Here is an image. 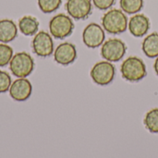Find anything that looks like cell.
I'll return each mask as SVG.
<instances>
[{
    "mask_svg": "<svg viewBox=\"0 0 158 158\" xmlns=\"http://www.w3.org/2000/svg\"><path fill=\"white\" fill-rule=\"evenodd\" d=\"M116 69L109 61H99L91 69V78L98 85H108L115 78Z\"/></svg>",
    "mask_w": 158,
    "mask_h": 158,
    "instance_id": "5",
    "label": "cell"
},
{
    "mask_svg": "<svg viewBox=\"0 0 158 158\" xmlns=\"http://www.w3.org/2000/svg\"><path fill=\"white\" fill-rule=\"evenodd\" d=\"M127 51L125 43L118 38H110L104 42L101 48L103 58L109 62H118L123 58Z\"/></svg>",
    "mask_w": 158,
    "mask_h": 158,
    "instance_id": "6",
    "label": "cell"
},
{
    "mask_svg": "<svg viewBox=\"0 0 158 158\" xmlns=\"http://www.w3.org/2000/svg\"><path fill=\"white\" fill-rule=\"evenodd\" d=\"M8 92L12 99L18 102H23L31 96L32 86L31 81L26 78H19L11 83Z\"/></svg>",
    "mask_w": 158,
    "mask_h": 158,
    "instance_id": "10",
    "label": "cell"
},
{
    "mask_svg": "<svg viewBox=\"0 0 158 158\" xmlns=\"http://www.w3.org/2000/svg\"><path fill=\"white\" fill-rule=\"evenodd\" d=\"M74 30V23L71 17L60 13L54 16L49 21V31L56 39H64L69 36Z\"/></svg>",
    "mask_w": 158,
    "mask_h": 158,
    "instance_id": "4",
    "label": "cell"
},
{
    "mask_svg": "<svg viewBox=\"0 0 158 158\" xmlns=\"http://www.w3.org/2000/svg\"><path fill=\"white\" fill-rule=\"evenodd\" d=\"M143 6V0H120L121 10L127 14H136Z\"/></svg>",
    "mask_w": 158,
    "mask_h": 158,
    "instance_id": "17",
    "label": "cell"
},
{
    "mask_svg": "<svg viewBox=\"0 0 158 158\" xmlns=\"http://www.w3.org/2000/svg\"><path fill=\"white\" fill-rule=\"evenodd\" d=\"M9 69L17 78H26L34 69V60L27 52H18L10 60Z\"/></svg>",
    "mask_w": 158,
    "mask_h": 158,
    "instance_id": "3",
    "label": "cell"
},
{
    "mask_svg": "<svg viewBox=\"0 0 158 158\" xmlns=\"http://www.w3.org/2000/svg\"><path fill=\"white\" fill-rule=\"evenodd\" d=\"M18 34V28L15 22L9 19H0V42L7 44L13 41Z\"/></svg>",
    "mask_w": 158,
    "mask_h": 158,
    "instance_id": "13",
    "label": "cell"
},
{
    "mask_svg": "<svg viewBox=\"0 0 158 158\" xmlns=\"http://www.w3.org/2000/svg\"><path fill=\"white\" fill-rule=\"evenodd\" d=\"M31 47L33 52L41 57H46L53 54L54 42L51 35L44 31L37 32L32 39Z\"/></svg>",
    "mask_w": 158,
    "mask_h": 158,
    "instance_id": "7",
    "label": "cell"
},
{
    "mask_svg": "<svg viewBox=\"0 0 158 158\" xmlns=\"http://www.w3.org/2000/svg\"><path fill=\"white\" fill-rule=\"evenodd\" d=\"M130 32L135 37H143L150 29V20L143 14H135L128 23Z\"/></svg>",
    "mask_w": 158,
    "mask_h": 158,
    "instance_id": "12",
    "label": "cell"
},
{
    "mask_svg": "<svg viewBox=\"0 0 158 158\" xmlns=\"http://www.w3.org/2000/svg\"><path fill=\"white\" fill-rule=\"evenodd\" d=\"M143 123L151 133H158V108H153L146 113Z\"/></svg>",
    "mask_w": 158,
    "mask_h": 158,
    "instance_id": "16",
    "label": "cell"
},
{
    "mask_svg": "<svg viewBox=\"0 0 158 158\" xmlns=\"http://www.w3.org/2000/svg\"><path fill=\"white\" fill-rule=\"evenodd\" d=\"M105 30L97 23L88 24L82 32V41L89 48H96L105 42Z\"/></svg>",
    "mask_w": 158,
    "mask_h": 158,
    "instance_id": "8",
    "label": "cell"
},
{
    "mask_svg": "<svg viewBox=\"0 0 158 158\" xmlns=\"http://www.w3.org/2000/svg\"><path fill=\"white\" fill-rule=\"evenodd\" d=\"M123 79L131 82L140 81L146 76V66L137 56H130L123 61L120 68Z\"/></svg>",
    "mask_w": 158,
    "mask_h": 158,
    "instance_id": "2",
    "label": "cell"
},
{
    "mask_svg": "<svg viewBox=\"0 0 158 158\" xmlns=\"http://www.w3.org/2000/svg\"><path fill=\"white\" fill-rule=\"evenodd\" d=\"M77 58V50L71 43H62L55 50L54 59L57 64L68 66L75 61Z\"/></svg>",
    "mask_w": 158,
    "mask_h": 158,
    "instance_id": "11",
    "label": "cell"
},
{
    "mask_svg": "<svg viewBox=\"0 0 158 158\" xmlns=\"http://www.w3.org/2000/svg\"><path fill=\"white\" fill-rule=\"evenodd\" d=\"M115 2L116 0H93V3L95 7L100 10H106L110 8L115 4Z\"/></svg>",
    "mask_w": 158,
    "mask_h": 158,
    "instance_id": "21",
    "label": "cell"
},
{
    "mask_svg": "<svg viewBox=\"0 0 158 158\" xmlns=\"http://www.w3.org/2000/svg\"><path fill=\"white\" fill-rule=\"evenodd\" d=\"M102 26L108 33H122L128 28V18L121 9L112 8L102 17Z\"/></svg>",
    "mask_w": 158,
    "mask_h": 158,
    "instance_id": "1",
    "label": "cell"
},
{
    "mask_svg": "<svg viewBox=\"0 0 158 158\" xmlns=\"http://www.w3.org/2000/svg\"><path fill=\"white\" fill-rule=\"evenodd\" d=\"M143 51L150 58L158 56V32H153L146 36L143 42Z\"/></svg>",
    "mask_w": 158,
    "mask_h": 158,
    "instance_id": "15",
    "label": "cell"
},
{
    "mask_svg": "<svg viewBox=\"0 0 158 158\" xmlns=\"http://www.w3.org/2000/svg\"><path fill=\"white\" fill-rule=\"evenodd\" d=\"M65 6L69 17L74 19H84L93 10L92 0H68Z\"/></svg>",
    "mask_w": 158,
    "mask_h": 158,
    "instance_id": "9",
    "label": "cell"
},
{
    "mask_svg": "<svg viewBox=\"0 0 158 158\" xmlns=\"http://www.w3.org/2000/svg\"><path fill=\"white\" fill-rule=\"evenodd\" d=\"M13 56V49L6 44L0 43V68L9 64Z\"/></svg>",
    "mask_w": 158,
    "mask_h": 158,
    "instance_id": "19",
    "label": "cell"
},
{
    "mask_svg": "<svg viewBox=\"0 0 158 158\" xmlns=\"http://www.w3.org/2000/svg\"><path fill=\"white\" fill-rule=\"evenodd\" d=\"M37 2L41 11L48 14L58 9L62 0H37Z\"/></svg>",
    "mask_w": 158,
    "mask_h": 158,
    "instance_id": "18",
    "label": "cell"
},
{
    "mask_svg": "<svg viewBox=\"0 0 158 158\" xmlns=\"http://www.w3.org/2000/svg\"><path fill=\"white\" fill-rule=\"evenodd\" d=\"M19 29L25 36H31L37 33L39 29L38 19L31 15H25L19 20Z\"/></svg>",
    "mask_w": 158,
    "mask_h": 158,
    "instance_id": "14",
    "label": "cell"
},
{
    "mask_svg": "<svg viewBox=\"0 0 158 158\" xmlns=\"http://www.w3.org/2000/svg\"><path fill=\"white\" fill-rule=\"evenodd\" d=\"M11 77L10 75L4 70H0V94L6 93L9 90L11 85Z\"/></svg>",
    "mask_w": 158,
    "mask_h": 158,
    "instance_id": "20",
    "label": "cell"
},
{
    "mask_svg": "<svg viewBox=\"0 0 158 158\" xmlns=\"http://www.w3.org/2000/svg\"><path fill=\"white\" fill-rule=\"evenodd\" d=\"M154 69H155V71H156V73L157 74V76H158V56L156 57V61H155V64H154Z\"/></svg>",
    "mask_w": 158,
    "mask_h": 158,
    "instance_id": "22",
    "label": "cell"
}]
</instances>
